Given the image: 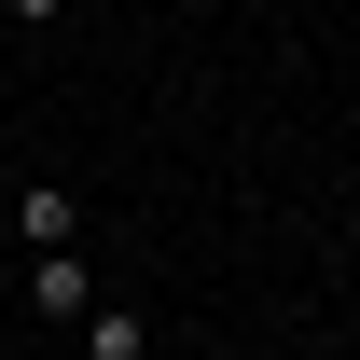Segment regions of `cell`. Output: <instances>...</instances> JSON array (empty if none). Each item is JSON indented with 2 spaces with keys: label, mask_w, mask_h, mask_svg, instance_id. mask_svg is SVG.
<instances>
[{
  "label": "cell",
  "mask_w": 360,
  "mask_h": 360,
  "mask_svg": "<svg viewBox=\"0 0 360 360\" xmlns=\"http://www.w3.org/2000/svg\"><path fill=\"white\" fill-rule=\"evenodd\" d=\"M0 236H28V250H84V194H70V180H28V194L0 208Z\"/></svg>",
  "instance_id": "obj_1"
},
{
  "label": "cell",
  "mask_w": 360,
  "mask_h": 360,
  "mask_svg": "<svg viewBox=\"0 0 360 360\" xmlns=\"http://www.w3.org/2000/svg\"><path fill=\"white\" fill-rule=\"evenodd\" d=\"M28 264H42V277H28L42 319H84V305H97V264H84V250H28Z\"/></svg>",
  "instance_id": "obj_2"
},
{
  "label": "cell",
  "mask_w": 360,
  "mask_h": 360,
  "mask_svg": "<svg viewBox=\"0 0 360 360\" xmlns=\"http://www.w3.org/2000/svg\"><path fill=\"white\" fill-rule=\"evenodd\" d=\"M70 333H84V360H153V319L139 305H84Z\"/></svg>",
  "instance_id": "obj_3"
},
{
  "label": "cell",
  "mask_w": 360,
  "mask_h": 360,
  "mask_svg": "<svg viewBox=\"0 0 360 360\" xmlns=\"http://www.w3.org/2000/svg\"><path fill=\"white\" fill-rule=\"evenodd\" d=\"M56 14H70V0H14V28H56Z\"/></svg>",
  "instance_id": "obj_4"
},
{
  "label": "cell",
  "mask_w": 360,
  "mask_h": 360,
  "mask_svg": "<svg viewBox=\"0 0 360 360\" xmlns=\"http://www.w3.org/2000/svg\"><path fill=\"white\" fill-rule=\"evenodd\" d=\"M0 208H14V194H0Z\"/></svg>",
  "instance_id": "obj_5"
}]
</instances>
